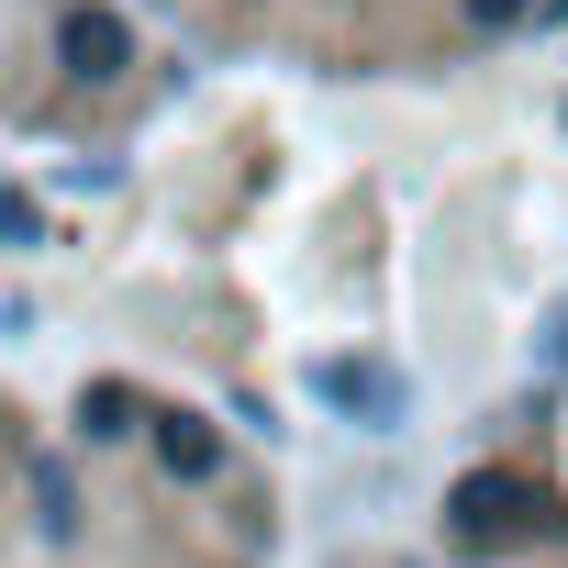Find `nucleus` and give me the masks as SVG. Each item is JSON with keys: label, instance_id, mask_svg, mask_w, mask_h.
<instances>
[{"label": "nucleus", "instance_id": "5", "mask_svg": "<svg viewBox=\"0 0 568 568\" xmlns=\"http://www.w3.org/2000/svg\"><path fill=\"white\" fill-rule=\"evenodd\" d=\"M335 402H368V413H379V402H390V379H379V368H335Z\"/></svg>", "mask_w": 568, "mask_h": 568}, {"label": "nucleus", "instance_id": "7", "mask_svg": "<svg viewBox=\"0 0 568 568\" xmlns=\"http://www.w3.org/2000/svg\"><path fill=\"white\" fill-rule=\"evenodd\" d=\"M524 12H535V0H468V23H490V34H501V23H524Z\"/></svg>", "mask_w": 568, "mask_h": 568}, {"label": "nucleus", "instance_id": "2", "mask_svg": "<svg viewBox=\"0 0 568 568\" xmlns=\"http://www.w3.org/2000/svg\"><path fill=\"white\" fill-rule=\"evenodd\" d=\"M57 57H68V79L112 90V79L134 68V34H123V12H112V0H79V12L57 23Z\"/></svg>", "mask_w": 568, "mask_h": 568}, {"label": "nucleus", "instance_id": "1", "mask_svg": "<svg viewBox=\"0 0 568 568\" xmlns=\"http://www.w3.org/2000/svg\"><path fill=\"white\" fill-rule=\"evenodd\" d=\"M446 513H457L468 546H535V535H546V490H535L524 468H468V479L446 490Z\"/></svg>", "mask_w": 568, "mask_h": 568}, {"label": "nucleus", "instance_id": "3", "mask_svg": "<svg viewBox=\"0 0 568 568\" xmlns=\"http://www.w3.org/2000/svg\"><path fill=\"white\" fill-rule=\"evenodd\" d=\"M156 457H168L179 479H212V457H223V446H212V424H190V413H168V424H156Z\"/></svg>", "mask_w": 568, "mask_h": 568}, {"label": "nucleus", "instance_id": "4", "mask_svg": "<svg viewBox=\"0 0 568 568\" xmlns=\"http://www.w3.org/2000/svg\"><path fill=\"white\" fill-rule=\"evenodd\" d=\"M90 435H134V390H123V379L90 390Z\"/></svg>", "mask_w": 568, "mask_h": 568}, {"label": "nucleus", "instance_id": "6", "mask_svg": "<svg viewBox=\"0 0 568 568\" xmlns=\"http://www.w3.org/2000/svg\"><path fill=\"white\" fill-rule=\"evenodd\" d=\"M34 501H45V535H68V468H34Z\"/></svg>", "mask_w": 568, "mask_h": 568}]
</instances>
